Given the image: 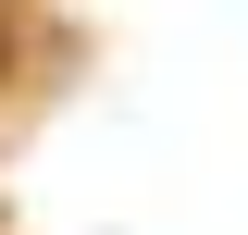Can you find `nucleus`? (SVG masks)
Wrapping results in <instances>:
<instances>
[{
	"label": "nucleus",
	"mask_w": 248,
	"mask_h": 235,
	"mask_svg": "<svg viewBox=\"0 0 248 235\" xmlns=\"http://www.w3.org/2000/svg\"><path fill=\"white\" fill-rule=\"evenodd\" d=\"M13 62H25V37H13V13H0V99H13Z\"/></svg>",
	"instance_id": "obj_1"
},
{
	"label": "nucleus",
	"mask_w": 248,
	"mask_h": 235,
	"mask_svg": "<svg viewBox=\"0 0 248 235\" xmlns=\"http://www.w3.org/2000/svg\"><path fill=\"white\" fill-rule=\"evenodd\" d=\"M0 13H13V0H0Z\"/></svg>",
	"instance_id": "obj_2"
}]
</instances>
